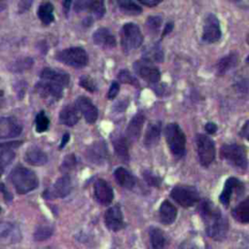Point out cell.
I'll list each match as a JSON object with an SVG mask.
<instances>
[{
    "mask_svg": "<svg viewBox=\"0 0 249 249\" xmlns=\"http://www.w3.org/2000/svg\"><path fill=\"white\" fill-rule=\"evenodd\" d=\"M198 209L205 225L207 235L216 240H222L228 231V221L220 209L207 199L200 202Z\"/></svg>",
    "mask_w": 249,
    "mask_h": 249,
    "instance_id": "obj_1",
    "label": "cell"
},
{
    "mask_svg": "<svg viewBox=\"0 0 249 249\" xmlns=\"http://www.w3.org/2000/svg\"><path fill=\"white\" fill-rule=\"evenodd\" d=\"M10 179L16 191L20 195L36 189L39 184L36 174L23 166L16 167L10 174Z\"/></svg>",
    "mask_w": 249,
    "mask_h": 249,
    "instance_id": "obj_2",
    "label": "cell"
},
{
    "mask_svg": "<svg viewBox=\"0 0 249 249\" xmlns=\"http://www.w3.org/2000/svg\"><path fill=\"white\" fill-rule=\"evenodd\" d=\"M165 139L170 152L177 158H182L186 150V136L181 127L175 124H168L164 129Z\"/></svg>",
    "mask_w": 249,
    "mask_h": 249,
    "instance_id": "obj_3",
    "label": "cell"
},
{
    "mask_svg": "<svg viewBox=\"0 0 249 249\" xmlns=\"http://www.w3.org/2000/svg\"><path fill=\"white\" fill-rule=\"evenodd\" d=\"M220 155L222 159L240 169H245L248 166L246 152L242 146L237 144H225L221 147Z\"/></svg>",
    "mask_w": 249,
    "mask_h": 249,
    "instance_id": "obj_4",
    "label": "cell"
},
{
    "mask_svg": "<svg viewBox=\"0 0 249 249\" xmlns=\"http://www.w3.org/2000/svg\"><path fill=\"white\" fill-rule=\"evenodd\" d=\"M170 196L183 207H190L199 200V194L193 186L179 185L170 192Z\"/></svg>",
    "mask_w": 249,
    "mask_h": 249,
    "instance_id": "obj_5",
    "label": "cell"
},
{
    "mask_svg": "<svg viewBox=\"0 0 249 249\" xmlns=\"http://www.w3.org/2000/svg\"><path fill=\"white\" fill-rule=\"evenodd\" d=\"M56 58L59 61L73 67H84L89 61L86 51L80 47L65 49L57 53Z\"/></svg>",
    "mask_w": 249,
    "mask_h": 249,
    "instance_id": "obj_6",
    "label": "cell"
},
{
    "mask_svg": "<svg viewBox=\"0 0 249 249\" xmlns=\"http://www.w3.org/2000/svg\"><path fill=\"white\" fill-rule=\"evenodd\" d=\"M143 42L140 28L133 22L125 23L122 28V44L125 51L137 49Z\"/></svg>",
    "mask_w": 249,
    "mask_h": 249,
    "instance_id": "obj_7",
    "label": "cell"
},
{
    "mask_svg": "<svg viewBox=\"0 0 249 249\" xmlns=\"http://www.w3.org/2000/svg\"><path fill=\"white\" fill-rule=\"evenodd\" d=\"M196 145L200 164L203 166H208L214 160L216 156L213 141L206 135L198 134L196 137Z\"/></svg>",
    "mask_w": 249,
    "mask_h": 249,
    "instance_id": "obj_8",
    "label": "cell"
},
{
    "mask_svg": "<svg viewBox=\"0 0 249 249\" xmlns=\"http://www.w3.org/2000/svg\"><path fill=\"white\" fill-rule=\"evenodd\" d=\"M72 190V182L68 175H64L58 178L55 183L50 189L46 190L42 195L45 198H56L64 197L70 194Z\"/></svg>",
    "mask_w": 249,
    "mask_h": 249,
    "instance_id": "obj_9",
    "label": "cell"
},
{
    "mask_svg": "<svg viewBox=\"0 0 249 249\" xmlns=\"http://www.w3.org/2000/svg\"><path fill=\"white\" fill-rule=\"evenodd\" d=\"M221 27L219 19L215 15L210 14L205 18L203 24L202 40L206 43H215L221 38Z\"/></svg>",
    "mask_w": 249,
    "mask_h": 249,
    "instance_id": "obj_10",
    "label": "cell"
},
{
    "mask_svg": "<svg viewBox=\"0 0 249 249\" xmlns=\"http://www.w3.org/2000/svg\"><path fill=\"white\" fill-rule=\"evenodd\" d=\"M134 69L137 74L145 81L150 83H157L160 81V70L147 59L138 60L134 63Z\"/></svg>",
    "mask_w": 249,
    "mask_h": 249,
    "instance_id": "obj_11",
    "label": "cell"
},
{
    "mask_svg": "<svg viewBox=\"0 0 249 249\" xmlns=\"http://www.w3.org/2000/svg\"><path fill=\"white\" fill-rule=\"evenodd\" d=\"M243 190H244V187H243L242 182H240L235 177H230L225 182L224 189L220 196V201L222 202V204L224 206L227 207L230 205L232 196L234 194H237V196H239L240 194H242Z\"/></svg>",
    "mask_w": 249,
    "mask_h": 249,
    "instance_id": "obj_12",
    "label": "cell"
},
{
    "mask_svg": "<svg viewBox=\"0 0 249 249\" xmlns=\"http://www.w3.org/2000/svg\"><path fill=\"white\" fill-rule=\"evenodd\" d=\"M22 131L21 124L13 117L0 118V139L18 136Z\"/></svg>",
    "mask_w": 249,
    "mask_h": 249,
    "instance_id": "obj_13",
    "label": "cell"
},
{
    "mask_svg": "<svg viewBox=\"0 0 249 249\" xmlns=\"http://www.w3.org/2000/svg\"><path fill=\"white\" fill-rule=\"evenodd\" d=\"M63 86L52 82V81H45L43 80L42 82H39L37 84V90L39 94L44 97V98H53V99H57L62 96L63 92Z\"/></svg>",
    "mask_w": 249,
    "mask_h": 249,
    "instance_id": "obj_14",
    "label": "cell"
},
{
    "mask_svg": "<svg viewBox=\"0 0 249 249\" xmlns=\"http://www.w3.org/2000/svg\"><path fill=\"white\" fill-rule=\"evenodd\" d=\"M21 233L19 229L9 222L0 223V243L13 244L20 240Z\"/></svg>",
    "mask_w": 249,
    "mask_h": 249,
    "instance_id": "obj_15",
    "label": "cell"
},
{
    "mask_svg": "<svg viewBox=\"0 0 249 249\" xmlns=\"http://www.w3.org/2000/svg\"><path fill=\"white\" fill-rule=\"evenodd\" d=\"M94 196L102 205H109L114 198V192L111 186L103 179H97L94 183Z\"/></svg>",
    "mask_w": 249,
    "mask_h": 249,
    "instance_id": "obj_16",
    "label": "cell"
},
{
    "mask_svg": "<svg viewBox=\"0 0 249 249\" xmlns=\"http://www.w3.org/2000/svg\"><path fill=\"white\" fill-rule=\"evenodd\" d=\"M76 106L78 110L83 114L85 120L89 124H93L98 118L97 108L93 105V103L86 96H80L77 99Z\"/></svg>",
    "mask_w": 249,
    "mask_h": 249,
    "instance_id": "obj_17",
    "label": "cell"
},
{
    "mask_svg": "<svg viewBox=\"0 0 249 249\" xmlns=\"http://www.w3.org/2000/svg\"><path fill=\"white\" fill-rule=\"evenodd\" d=\"M104 221L107 228L111 231H119L124 227L123 213L119 205L110 207L104 214Z\"/></svg>",
    "mask_w": 249,
    "mask_h": 249,
    "instance_id": "obj_18",
    "label": "cell"
},
{
    "mask_svg": "<svg viewBox=\"0 0 249 249\" xmlns=\"http://www.w3.org/2000/svg\"><path fill=\"white\" fill-rule=\"evenodd\" d=\"M87 157L89 160L97 164L102 163L107 157L106 144L102 141H96L88 148Z\"/></svg>",
    "mask_w": 249,
    "mask_h": 249,
    "instance_id": "obj_19",
    "label": "cell"
},
{
    "mask_svg": "<svg viewBox=\"0 0 249 249\" xmlns=\"http://www.w3.org/2000/svg\"><path fill=\"white\" fill-rule=\"evenodd\" d=\"M160 131H161L160 122L154 121L148 124L145 135H144V144L147 148H151L159 142Z\"/></svg>",
    "mask_w": 249,
    "mask_h": 249,
    "instance_id": "obj_20",
    "label": "cell"
},
{
    "mask_svg": "<svg viewBox=\"0 0 249 249\" xmlns=\"http://www.w3.org/2000/svg\"><path fill=\"white\" fill-rule=\"evenodd\" d=\"M144 122H145V116L142 113L136 114L131 119V121L129 122V124L126 127V131H125L128 140L135 141L138 139V137L141 133Z\"/></svg>",
    "mask_w": 249,
    "mask_h": 249,
    "instance_id": "obj_21",
    "label": "cell"
},
{
    "mask_svg": "<svg viewBox=\"0 0 249 249\" xmlns=\"http://www.w3.org/2000/svg\"><path fill=\"white\" fill-rule=\"evenodd\" d=\"M41 78L45 81H52L62 85L63 87L67 86L69 83V75L61 70H55L51 68H45L41 72Z\"/></svg>",
    "mask_w": 249,
    "mask_h": 249,
    "instance_id": "obj_22",
    "label": "cell"
},
{
    "mask_svg": "<svg viewBox=\"0 0 249 249\" xmlns=\"http://www.w3.org/2000/svg\"><path fill=\"white\" fill-rule=\"evenodd\" d=\"M160 222L164 225L172 224L177 217L176 207L168 200H163L159 209Z\"/></svg>",
    "mask_w": 249,
    "mask_h": 249,
    "instance_id": "obj_23",
    "label": "cell"
},
{
    "mask_svg": "<svg viewBox=\"0 0 249 249\" xmlns=\"http://www.w3.org/2000/svg\"><path fill=\"white\" fill-rule=\"evenodd\" d=\"M92 39H93V42L96 45H99V46H102V47L112 48V47L116 46V39H115V37L105 27L98 28L93 33Z\"/></svg>",
    "mask_w": 249,
    "mask_h": 249,
    "instance_id": "obj_24",
    "label": "cell"
},
{
    "mask_svg": "<svg viewBox=\"0 0 249 249\" xmlns=\"http://www.w3.org/2000/svg\"><path fill=\"white\" fill-rule=\"evenodd\" d=\"M24 160L32 165H43L48 161L47 154L37 147H31L25 152Z\"/></svg>",
    "mask_w": 249,
    "mask_h": 249,
    "instance_id": "obj_25",
    "label": "cell"
},
{
    "mask_svg": "<svg viewBox=\"0 0 249 249\" xmlns=\"http://www.w3.org/2000/svg\"><path fill=\"white\" fill-rule=\"evenodd\" d=\"M59 118L61 123L64 124L65 125L72 126L76 124L80 120V114L77 106H74L71 104L65 106L60 112Z\"/></svg>",
    "mask_w": 249,
    "mask_h": 249,
    "instance_id": "obj_26",
    "label": "cell"
},
{
    "mask_svg": "<svg viewBox=\"0 0 249 249\" xmlns=\"http://www.w3.org/2000/svg\"><path fill=\"white\" fill-rule=\"evenodd\" d=\"M114 176L119 185L125 189L133 188L136 183L134 176L124 167H118L114 172Z\"/></svg>",
    "mask_w": 249,
    "mask_h": 249,
    "instance_id": "obj_27",
    "label": "cell"
},
{
    "mask_svg": "<svg viewBox=\"0 0 249 249\" xmlns=\"http://www.w3.org/2000/svg\"><path fill=\"white\" fill-rule=\"evenodd\" d=\"M233 218L239 223H249V197L239 202L231 212Z\"/></svg>",
    "mask_w": 249,
    "mask_h": 249,
    "instance_id": "obj_28",
    "label": "cell"
},
{
    "mask_svg": "<svg viewBox=\"0 0 249 249\" xmlns=\"http://www.w3.org/2000/svg\"><path fill=\"white\" fill-rule=\"evenodd\" d=\"M237 64V55L233 53L227 54L221 58L217 64V72L220 75H223L230 71L231 68L235 67Z\"/></svg>",
    "mask_w": 249,
    "mask_h": 249,
    "instance_id": "obj_29",
    "label": "cell"
},
{
    "mask_svg": "<svg viewBox=\"0 0 249 249\" xmlns=\"http://www.w3.org/2000/svg\"><path fill=\"white\" fill-rule=\"evenodd\" d=\"M113 144H114V148H115V151H116L118 157L122 160L127 161L129 159V153H128V146H127L126 138H124V136H117L116 138H114Z\"/></svg>",
    "mask_w": 249,
    "mask_h": 249,
    "instance_id": "obj_30",
    "label": "cell"
},
{
    "mask_svg": "<svg viewBox=\"0 0 249 249\" xmlns=\"http://www.w3.org/2000/svg\"><path fill=\"white\" fill-rule=\"evenodd\" d=\"M38 17L44 24H50L53 21V6L50 2H45L38 9Z\"/></svg>",
    "mask_w": 249,
    "mask_h": 249,
    "instance_id": "obj_31",
    "label": "cell"
},
{
    "mask_svg": "<svg viewBox=\"0 0 249 249\" xmlns=\"http://www.w3.org/2000/svg\"><path fill=\"white\" fill-rule=\"evenodd\" d=\"M150 240L153 246V249H163L165 245V237L161 230L159 228H151L150 231Z\"/></svg>",
    "mask_w": 249,
    "mask_h": 249,
    "instance_id": "obj_32",
    "label": "cell"
},
{
    "mask_svg": "<svg viewBox=\"0 0 249 249\" xmlns=\"http://www.w3.org/2000/svg\"><path fill=\"white\" fill-rule=\"evenodd\" d=\"M118 5L121 10H123L126 14L130 15H138L142 12V9L135 2L130 0H121L118 2Z\"/></svg>",
    "mask_w": 249,
    "mask_h": 249,
    "instance_id": "obj_33",
    "label": "cell"
},
{
    "mask_svg": "<svg viewBox=\"0 0 249 249\" xmlns=\"http://www.w3.org/2000/svg\"><path fill=\"white\" fill-rule=\"evenodd\" d=\"M33 63V60L29 57H24V58H19L14 62L11 63L10 65V71L13 72H21L24 70H27L31 67Z\"/></svg>",
    "mask_w": 249,
    "mask_h": 249,
    "instance_id": "obj_34",
    "label": "cell"
},
{
    "mask_svg": "<svg viewBox=\"0 0 249 249\" xmlns=\"http://www.w3.org/2000/svg\"><path fill=\"white\" fill-rule=\"evenodd\" d=\"M15 158V152L10 149H2L0 152V175Z\"/></svg>",
    "mask_w": 249,
    "mask_h": 249,
    "instance_id": "obj_35",
    "label": "cell"
},
{
    "mask_svg": "<svg viewBox=\"0 0 249 249\" xmlns=\"http://www.w3.org/2000/svg\"><path fill=\"white\" fill-rule=\"evenodd\" d=\"M50 125V120L47 117V115L45 114L44 111H41L37 114L36 119H35V128L36 131L41 133L46 131L49 128Z\"/></svg>",
    "mask_w": 249,
    "mask_h": 249,
    "instance_id": "obj_36",
    "label": "cell"
},
{
    "mask_svg": "<svg viewBox=\"0 0 249 249\" xmlns=\"http://www.w3.org/2000/svg\"><path fill=\"white\" fill-rule=\"evenodd\" d=\"M88 11L93 14L97 18H100L105 14V5L103 1H89Z\"/></svg>",
    "mask_w": 249,
    "mask_h": 249,
    "instance_id": "obj_37",
    "label": "cell"
},
{
    "mask_svg": "<svg viewBox=\"0 0 249 249\" xmlns=\"http://www.w3.org/2000/svg\"><path fill=\"white\" fill-rule=\"evenodd\" d=\"M53 233V230L49 226H39L34 232V238L37 241H42L49 238Z\"/></svg>",
    "mask_w": 249,
    "mask_h": 249,
    "instance_id": "obj_38",
    "label": "cell"
},
{
    "mask_svg": "<svg viewBox=\"0 0 249 249\" xmlns=\"http://www.w3.org/2000/svg\"><path fill=\"white\" fill-rule=\"evenodd\" d=\"M118 78L124 84H129V85H132L134 87H139V83H138L137 79L135 77H133L131 75V73L128 72L127 70H122L118 74Z\"/></svg>",
    "mask_w": 249,
    "mask_h": 249,
    "instance_id": "obj_39",
    "label": "cell"
},
{
    "mask_svg": "<svg viewBox=\"0 0 249 249\" xmlns=\"http://www.w3.org/2000/svg\"><path fill=\"white\" fill-rule=\"evenodd\" d=\"M80 86L87 89L88 91L94 92L96 90V86L93 80L89 76H83L80 78Z\"/></svg>",
    "mask_w": 249,
    "mask_h": 249,
    "instance_id": "obj_40",
    "label": "cell"
},
{
    "mask_svg": "<svg viewBox=\"0 0 249 249\" xmlns=\"http://www.w3.org/2000/svg\"><path fill=\"white\" fill-rule=\"evenodd\" d=\"M147 26L149 28L150 31H153V32H158L159 28L160 27V24H161V18L158 16H153V17H149L148 19H147Z\"/></svg>",
    "mask_w": 249,
    "mask_h": 249,
    "instance_id": "obj_41",
    "label": "cell"
},
{
    "mask_svg": "<svg viewBox=\"0 0 249 249\" xmlns=\"http://www.w3.org/2000/svg\"><path fill=\"white\" fill-rule=\"evenodd\" d=\"M143 176L145 178V180L150 184V185H153V186H159L160 183V179L157 176H155L154 174H152L151 172H144L143 173Z\"/></svg>",
    "mask_w": 249,
    "mask_h": 249,
    "instance_id": "obj_42",
    "label": "cell"
},
{
    "mask_svg": "<svg viewBox=\"0 0 249 249\" xmlns=\"http://www.w3.org/2000/svg\"><path fill=\"white\" fill-rule=\"evenodd\" d=\"M120 90V86L117 82H113L110 86V89L108 90V98L109 99H113L117 96V94L119 93Z\"/></svg>",
    "mask_w": 249,
    "mask_h": 249,
    "instance_id": "obj_43",
    "label": "cell"
},
{
    "mask_svg": "<svg viewBox=\"0 0 249 249\" xmlns=\"http://www.w3.org/2000/svg\"><path fill=\"white\" fill-rule=\"evenodd\" d=\"M76 164V160H75V157L74 155H69L65 158L63 163H62V168H65V169H70L72 167H74Z\"/></svg>",
    "mask_w": 249,
    "mask_h": 249,
    "instance_id": "obj_44",
    "label": "cell"
},
{
    "mask_svg": "<svg viewBox=\"0 0 249 249\" xmlns=\"http://www.w3.org/2000/svg\"><path fill=\"white\" fill-rule=\"evenodd\" d=\"M21 144V142H9V143H2L0 144V149H10L12 150V148H17L18 146H19Z\"/></svg>",
    "mask_w": 249,
    "mask_h": 249,
    "instance_id": "obj_45",
    "label": "cell"
},
{
    "mask_svg": "<svg viewBox=\"0 0 249 249\" xmlns=\"http://www.w3.org/2000/svg\"><path fill=\"white\" fill-rule=\"evenodd\" d=\"M240 134H241L246 140L249 141V121H247V122L244 124L243 127L241 128Z\"/></svg>",
    "mask_w": 249,
    "mask_h": 249,
    "instance_id": "obj_46",
    "label": "cell"
},
{
    "mask_svg": "<svg viewBox=\"0 0 249 249\" xmlns=\"http://www.w3.org/2000/svg\"><path fill=\"white\" fill-rule=\"evenodd\" d=\"M179 249H199V247L196 244V243H193V242H190V241H186L184 242Z\"/></svg>",
    "mask_w": 249,
    "mask_h": 249,
    "instance_id": "obj_47",
    "label": "cell"
},
{
    "mask_svg": "<svg viewBox=\"0 0 249 249\" xmlns=\"http://www.w3.org/2000/svg\"><path fill=\"white\" fill-rule=\"evenodd\" d=\"M205 130H206L208 133L212 134V133L216 132V130H217V125H216L214 123H207L206 125H205Z\"/></svg>",
    "mask_w": 249,
    "mask_h": 249,
    "instance_id": "obj_48",
    "label": "cell"
},
{
    "mask_svg": "<svg viewBox=\"0 0 249 249\" xmlns=\"http://www.w3.org/2000/svg\"><path fill=\"white\" fill-rule=\"evenodd\" d=\"M139 2L141 4H144L146 6H150V7H153V6H156L158 5L160 1L159 0H139Z\"/></svg>",
    "mask_w": 249,
    "mask_h": 249,
    "instance_id": "obj_49",
    "label": "cell"
},
{
    "mask_svg": "<svg viewBox=\"0 0 249 249\" xmlns=\"http://www.w3.org/2000/svg\"><path fill=\"white\" fill-rule=\"evenodd\" d=\"M69 137H70V135H69L68 133L63 134L62 139H61V143H60V145H59V149H62V148L67 144V142L69 141Z\"/></svg>",
    "mask_w": 249,
    "mask_h": 249,
    "instance_id": "obj_50",
    "label": "cell"
},
{
    "mask_svg": "<svg viewBox=\"0 0 249 249\" xmlns=\"http://www.w3.org/2000/svg\"><path fill=\"white\" fill-rule=\"evenodd\" d=\"M0 191H2V193L5 195L6 197L12 198V196H10V193L6 190V188H5V186L3 184H0Z\"/></svg>",
    "mask_w": 249,
    "mask_h": 249,
    "instance_id": "obj_51",
    "label": "cell"
},
{
    "mask_svg": "<svg viewBox=\"0 0 249 249\" xmlns=\"http://www.w3.org/2000/svg\"><path fill=\"white\" fill-rule=\"evenodd\" d=\"M172 22H169L166 26H165V29H164V32L162 33V36H164L165 34H167L168 32H170L171 31V29H172Z\"/></svg>",
    "mask_w": 249,
    "mask_h": 249,
    "instance_id": "obj_52",
    "label": "cell"
},
{
    "mask_svg": "<svg viewBox=\"0 0 249 249\" xmlns=\"http://www.w3.org/2000/svg\"><path fill=\"white\" fill-rule=\"evenodd\" d=\"M71 5V2L70 1H64L63 2V7H64V11L67 13L68 10H69V6Z\"/></svg>",
    "mask_w": 249,
    "mask_h": 249,
    "instance_id": "obj_53",
    "label": "cell"
},
{
    "mask_svg": "<svg viewBox=\"0 0 249 249\" xmlns=\"http://www.w3.org/2000/svg\"><path fill=\"white\" fill-rule=\"evenodd\" d=\"M6 7H7L6 3H5V2H2V1H0V11H3V10H5V9H6Z\"/></svg>",
    "mask_w": 249,
    "mask_h": 249,
    "instance_id": "obj_54",
    "label": "cell"
},
{
    "mask_svg": "<svg viewBox=\"0 0 249 249\" xmlns=\"http://www.w3.org/2000/svg\"><path fill=\"white\" fill-rule=\"evenodd\" d=\"M2 101H3V94H2V92L0 91V105L2 104Z\"/></svg>",
    "mask_w": 249,
    "mask_h": 249,
    "instance_id": "obj_55",
    "label": "cell"
},
{
    "mask_svg": "<svg viewBox=\"0 0 249 249\" xmlns=\"http://www.w3.org/2000/svg\"><path fill=\"white\" fill-rule=\"evenodd\" d=\"M246 62H247V64L249 65V55L246 57Z\"/></svg>",
    "mask_w": 249,
    "mask_h": 249,
    "instance_id": "obj_56",
    "label": "cell"
},
{
    "mask_svg": "<svg viewBox=\"0 0 249 249\" xmlns=\"http://www.w3.org/2000/svg\"><path fill=\"white\" fill-rule=\"evenodd\" d=\"M246 41H247V43L249 44V34L247 35V39H246Z\"/></svg>",
    "mask_w": 249,
    "mask_h": 249,
    "instance_id": "obj_57",
    "label": "cell"
},
{
    "mask_svg": "<svg viewBox=\"0 0 249 249\" xmlns=\"http://www.w3.org/2000/svg\"><path fill=\"white\" fill-rule=\"evenodd\" d=\"M0 211H1V207H0Z\"/></svg>",
    "mask_w": 249,
    "mask_h": 249,
    "instance_id": "obj_58",
    "label": "cell"
}]
</instances>
